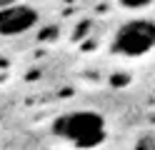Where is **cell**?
Listing matches in <instances>:
<instances>
[{
  "mask_svg": "<svg viewBox=\"0 0 155 150\" xmlns=\"http://www.w3.org/2000/svg\"><path fill=\"white\" fill-rule=\"evenodd\" d=\"M53 133L75 148H95L105 140V120L93 110L65 113L53 123Z\"/></svg>",
  "mask_w": 155,
  "mask_h": 150,
  "instance_id": "1",
  "label": "cell"
},
{
  "mask_svg": "<svg viewBox=\"0 0 155 150\" xmlns=\"http://www.w3.org/2000/svg\"><path fill=\"white\" fill-rule=\"evenodd\" d=\"M153 50V20L135 18L118 28L113 40V53L123 58H143Z\"/></svg>",
  "mask_w": 155,
  "mask_h": 150,
  "instance_id": "2",
  "label": "cell"
},
{
  "mask_svg": "<svg viewBox=\"0 0 155 150\" xmlns=\"http://www.w3.org/2000/svg\"><path fill=\"white\" fill-rule=\"evenodd\" d=\"M38 25V10L30 5H3L0 8V38H18Z\"/></svg>",
  "mask_w": 155,
  "mask_h": 150,
  "instance_id": "3",
  "label": "cell"
},
{
  "mask_svg": "<svg viewBox=\"0 0 155 150\" xmlns=\"http://www.w3.org/2000/svg\"><path fill=\"white\" fill-rule=\"evenodd\" d=\"M153 3V0H120V5L125 10H143V8H148Z\"/></svg>",
  "mask_w": 155,
  "mask_h": 150,
  "instance_id": "4",
  "label": "cell"
}]
</instances>
